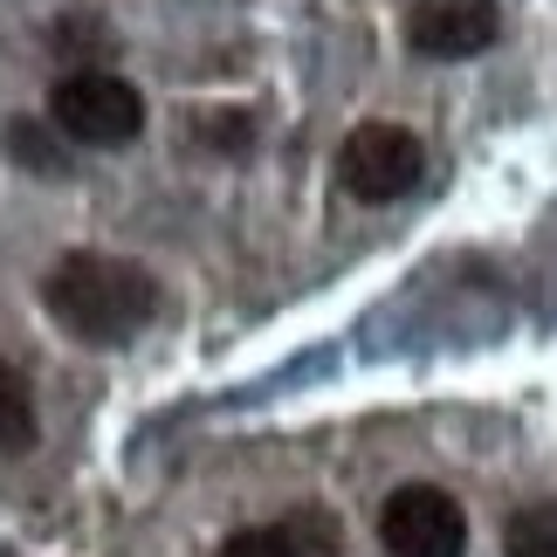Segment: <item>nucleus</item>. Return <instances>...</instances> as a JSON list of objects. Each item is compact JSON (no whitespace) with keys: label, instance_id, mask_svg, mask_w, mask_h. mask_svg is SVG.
Here are the masks:
<instances>
[{"label":"nucleus","instance_id":"obj_6","mask_svg":"<svg viewBox=\"0 0 557 557\" xmlns=\"http://www.w3.org/2000/svg\"><path fill=\"white\" fill-rule=\"evenodd\" d=\"M35 441V399H28V379L14 366H0V455H21Z\"/></svg>","mask_w":557,"mask_h":557},{"label":"nucleus","instance_id":"obj_3","mask_svg":"<svg viewBox=\"0 0 557 557\" xmlns=\"http://www.w3.org/2000/svg\"><path fill=\"white\" fill-rule=\"evenodd\" d=\"M426 173V145L406 132V124H358V132L337 145V180H345L351 200H399V193H413Z\"/></svg>","mask_w":557,"mask_h":557},{"label":"nucleus","instance_id":"obj_5","mask_svg":"<svg viewBox=\"0 0 557 557\" xmlns=\"http://www.w3.org/2000/svg\"><path fill=\"white\" fill-rule=\"evenodd\" d=\"M503 35L496 21V0H420L406 14V41L434 62H461V55H482L488 41Z\"/></svg>","mask_w":557,"mask_h":557},{"label":"nucleus","instance_id":"obj_8","mask_svg":"<svg viewBox=\"0 0 557 557\" xmlns=\"http://www.w3.org/2000/svg\"><path fill=\"white\" fill-rule=\"evenodd\" d=\"M221 557H296L289 530H242V537H227Z\"/></svg>","mask_w":557,"mask_h":557},{"label":"nucleus","instance_id":"obj_1","mask_svg":"<svg viewBox=\"0 0 557 557\" xmlns=\"http://www.w3.org/2000/svg\"><path fill=\"white\" fill-rule=\"evenodd\" d=\"M41 304L70 337H90V345H124L132 331L152 324L159 310V283L138 262H117V255H62L41 283Z\"/></svg>","mask_w":557,"mask_h":557},{"label":"nucleus","instance_id":"obj_7","mask_svg":"<svg viewBox=\"0 0 557 557\" xmlns=\"http://www.w3.org/2000/svg\"><path fill=\"white\" fill-rule=\"evenodd\" d=\"M503 557H557V503H530L503 530Z\"/></svg>","mask_w":557,"mask_h":557},{"label":"nucleus","instance_id":"obj_2","mask_svg":"<svg viewBox=\"0 0 557 557\" xmlns=\"http://www.w3.org/2000/svg\"><path fill=\"white\" fill-rule=\"evenodd\" d=\"M49 124L76 145L111 152V145H132L145 132V97L111 70H76L49 90Z\"/></svg>","mask_w":557,"mask_h":557},{"label":"nucleus","instance_id":"obj_4","mask_svg":"<svg viewBox=\"0 0 557 557\" xmlns=\"http://www.w3.org/2000/svg\"><path fill=\"white\" fill-rule=\"evenodd\" d=\"M379 544L393 557H461L468 550V517L461 503L434 482H406L379 509Z\"/></svg>","mask_w":557,"mask_h":557}]
</instances>
